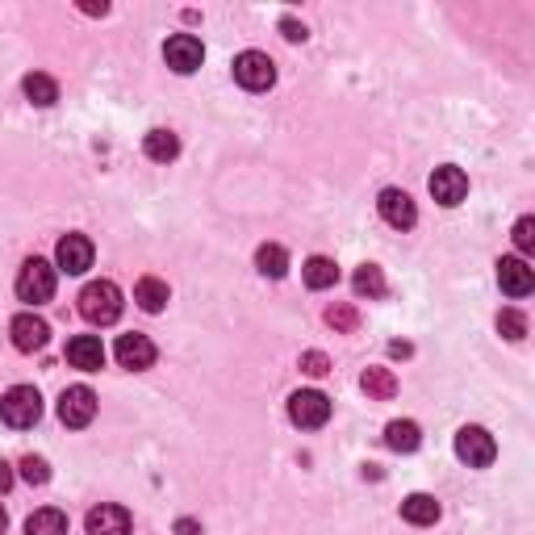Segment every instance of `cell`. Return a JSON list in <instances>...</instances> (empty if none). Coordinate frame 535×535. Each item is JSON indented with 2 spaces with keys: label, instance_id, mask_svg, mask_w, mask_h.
Returning <instances> with one entry per match:
<instances>
[{
  "label": "cell",
  "instance_id": "6da1fadb",
  "mask_svg": "<svg viewBox=\"0 0 535 535\" xmlns=\"http://www.w3.org/2000/svg\"><path fill=\"white\" fill-rule=\"evenodd\" d=\"M80 314L84 322H92V327H109V322L122 318V289L113 281H92L84 285L80 293Z\"/></svg>",
  "mask_w": 535,
  "mask_h": 535
},
{
  "label": "cell",
  "instance_id": "7a4b0ae2",
  "mask_svg": "<svg viewBox=\"0 0 535 535\" xmlns=\"http://www.w3.org/2000/svg\"><path fill=\"white\" fill-rule=\"evenodd\" d=\"M42 418V398L34 385H13L5 398H0V423L13 431H26Z\"/></svg>",
  "mask_w": 535,
  "mask_h": 535
},
{
  "label": "cell",
  "instance_id": "3957f363",
  "mask_svg": "<svg viewBox=\"0 0 535 535\" xmlns=\"http://www.w3.org/2000/svg\"><path fill=\"white\" fill-rule=\"evenodd\" d=\"M289 418H293V427H301V431L327 427L331 423V398L327 393H318V389H297L289 398Z\"/></svg>",
  "mask_w": 535,
  "mask_h": 535
},
{
  "label": "cell",
  "instance_id": "277c9868",
  "mask_svg": "<svg viewBox=\"0 0 535 535\" xmlns=\"http://www.w3.org/2000/svg\"><path fill=\"white\" fill-rule=\"evenodd\" d=\"M17 297L21 301H30V306H42V301H51L55 297V268L46 264V260H26L17 272Z\"/></svg>",
  "mask_w": 535,
  "mask_h": 535
},
{
  "label": "cell",
  "instance_id": "5b68a950",
  "mask_svg": "<svg viewBox=\"0 0 535 535\" xmlns=\"http://www.w3.org/2000/svg\"><path fill=\"white\" fill-rule=\"evenodd\" d=\"M456 456L469 464V469H485V464H494L498 444H494V435L485 427H460L456 431Z\"/></svg>",
  "mask_w": 535,
  "mask_h": 535
},
{
  "label": "cell",
  "instance_id": "8992f818",
  "mask_svg": "<svg viewBox=\"0 0 535 535\" xmlns=\"http://www.w3.org/2000/svg\"><path fill=\"white\" fill-rule=\"evenodd\" d=\"M235 80L247 88V92H268L276 84V63L264 55V51H243L235 59Z\"/></svg>",
  "mask_w": 535,
  "mask_h": 535
},
{
  "label": "cell",
  "instance_id": "52a82bcc",
  "mask_svg": "<svg viewBox=\"0 0 535 535\" xmlns=\"http://www.w3.org/2000/svg\"><path fill=\"white\" fill-rule=\"evenodd\" d=\"M92 418H97V393H92L88 385L63 389V398H59V423L63 427H88Z\"/></svg>",
  "mask_w": 535,
  "mask_h": 535
},
{
  "label": "cell",
  "instance_id": "ba28073f",
  "mask_svg": "<svg viewBox=\"0 0 535 535\" xmlns=\"http://www.w3.org/2000/svg\"><path fill=\"white\" fill-rule=\"evenodd\" d=\"M164 59H168V67L176 76H193L201 67V59H205V46L193 34H172L168 46H164Z\"/></svg>",
  "mask_w": 535,
  "mask_h": 535
},
{
  "label": "cell",
  "instance_id": "9c48e42d",
  "mask_svg": "<svg viewBox=\"0 0 535 535\" xmlns=\"http://www.w3.org/2000/svg\"><path fill=\"white\" fill-rule=\"evenodd\" d=\"M84 527H88V535H130L134 519H130V510H126V506L101 502V506H92V510H88Z\"/></svg>",
  "mask_w": 535,
  "mask_h": 535
},
{
  "label": "cell",
  "instance_id": "30bf717a",
  "mask_svg": "<svg viewBox=\"0 0 535 535\" xmlns=\"http://www.w3.org/2000/svg\"><path fill=\"white\" fill-rule=\"evenodd\" d=\"M92 239L88 235H63L59 239V247H55V264L67 272V276H80V272H88L92 268Z\"/></svg>",
  "mask_w": 535,
  "mask_h": 535
},
{
  "label": "cell",
  "instance_id": "8fae6325",
  "mask_svg": "<svg viewBox=\"0 0 535 535\" xmlns=\"http://www.w3.org/2000/svg\"><path fill=\"white\" fill-rule=\"evenodd\" d=\"M9 335H13V347L17 352H42L46 347V339H51V327L38 318V314H17L13 322H9Z\"/></svg>",
  "mask_w": 535,
  "mask_h": 535
},
{
  "label": "cell",
  "instance_id": "7c38bea8",
  "mask_svg": "<svg viewBox=\"0 0 535 535\" xmlns=\"http://www.w3.org/2000/svg\"><path fill=\"white\" fill-rule=\"evenodd\" d=\"M431 197L439 201V205H460L464 197H469V176H464L460 168H452V164H444V168H435L431 172Z\"/></svg>",
  "mask_w": 535,
  "mask_h": 535
},
{
  "label": "cell",
  "instance_id": "4fadbf2b",
  "mask_svg": "<svg viewBox=\"0 0 535 535\" xmlns=\"http://www.w3.org/2000/svg\"><path fill=\"white\" fill-rule=\"evenodd\" d=\"M113 356H118V364L122 368H130V372H143V368H151L155 364V343L147 339V335H122L118 339V347H113Z\"/></svg>",
  "mask_w": 535,
  "mask_h": 535
},
{
  "label": "cell",
  "instance_id": "5bb4252c",
  "mask_svg": "<svg viewBox=\"0 0 535 535\" xmlns=\"http://www.w3.org/2000/svg\"><path fill=\"white\" fill-rule=\"evenodd\" d=\"M377 209H381V218H385L393 230H410V226L418 222V209H414L410 193H402V189H385L381 201H377Z\"/></svg>",
  "mask_w": 535,
  "mask_h": 535
},
{
  "label": "cell",
  "instance_id": "9a60e30c",
  "mask_svg": "<svg viewBox=\"0 0 535 535\" xmlns=\"http://www.w3.org/2000/svg\"><path fill=\"white\" fill-rule=\"evenodd\" d=\"M498 285L510 297H527L535 289V272L527 268V260H519V255H506V260H498Z\"/></svg>",
  "mask_w": 535,
  "mask_h": 535
},
{
  "label": "cell",
  "instance_id": "2e32d148",
  "mask_svg": "<svg viewBox=\"0 0 535 535\" xmlns=\"http://www.w3.org/2000/svg\"><path fill=\"white\" fill-rule=\"evenodd\" d=\"M67 360H72V368L101 372L105 368V343L97 335H76L72 343H67Z\"/></svg>",
  "mask_w": 535,
  "mask_h": 535
},
{
  "label": "cell",
  "instance_id": "e0dca14e",
  "mask_svg": "<svg viewBox=\"0 0 535 535\" xmlns=\"http://www.w3.org/2000/svg\"><path fill=\"white\" fill-rule=\"evenodd\" d=\"M301 276H306V285H310L314 293L339 285V268H335V260H327V255H310L306 268H301Z\"/></svg>",
  "mask_w": 535,
  "mask_h": 535
},
{
  "label": "cell",
  "instance_id": "ac0fdd59",
  "mask_svg": "<svg viewBox=\"0 0 535 535\" xmlns=\"http://www.w3.org/2000/svg\"><path fill=\"white\" fill-rule=\"evenodd\" d=\"M402 519L414 527H431V523H439V502L431 494H410V498H402Z\"/></svg>",
  "mask_w": 535,
  "mask_h": 535
},
{
  "label": "cell",
  "instance_id": "d6986e66",
  "mask_svg": "<svg viewBox=\"0 0 535 535\" xmlns=\"http://www.w3.org/2000/svg\"><path fill=\"white\" fill-rule=\"evenodd\" d=\"M385 444L393 452H418V444H423V431H418V423H410V418H393V423L385 427Z\"/></svg>",
  "mask_w": 535,
  "mask_h": 535
},
{
  "label": "cell",
  "instance_id": "ffe728a7",
  "mask_svg": "<svg viewBox=\"0 0 535 535\" xmlns=\"http://www.w3.org/2000/svg\"><path fill=\"white\" fill-rule=\"evenodd\" d=\"M168 297H172V293H168V285L159 281V276H143V281L134 285V301H138V306H143L147 314H159V310H164Z\"/></svg>",
  "mask_w": 535,
  "mask_h": 535
},
{
  "label": "cell",
  "instance_id": "44dd1931",
  "mask_svg": "<svg viewBox=\"0 0 535 535\" xmlns=\"http://www.w3.org/2000/svg\"><path fill=\"white\" fill-rule=\"evenodd\" d=\"M143 151H147V159H155V164H172V159L180 155V138L172 130H151L143 138Z\"/></svg>",
  "mask_w": 535,
  "mask_h": 535
},
{
  "label": "cell",
  "instance_id": "7402d4cb",
  "mask_svg": "<svg viewBox=\"0 0 535 535\" xmlns=\"http://www.w3.org/2000/svg\"><path fill=\"white\" fill-rule=\"evenodd\" d=\"M26 535H67V515L55 506H42L26 519Z\"/></svg>",
  "mask_w": 535,
  "mask_h": 535
},
{
  "label": "cell",
  "instance_id": "603a6c76",
  "mask_svg": "<svg viewBox=\"0 0 535 535\" xmlns=\"http://www.w3.org/2000/svg\"><path fill=\"white\" fill-rule=\"evenodd\" d=\"M255 268H260L264 276H272V281H281V276L289 272V251L281 243H264L260 251H255Z\"/></svg>",
  "mask_w": 535,
  "mask_h": 535
},
{
  "label": "cell",
  "instance_id": "cb8c5ba5",
  "mask_svg": "<svg viewBox=\"0 0 535 535\" xmlns=\"http://www.w3.org/2000/svg\"><path fill=\"white\" fill-rule=\"evenodd\" d=\"M21 88H26L30 105H38V109H51V105L59 101V84H55L51 76H42V72H30Z\"/></svg>",
  "mask_w": 535,
  "mask_h": 535
},
{
  "label": "cell",
  "instance_id": "d4e9b609",
  "mask_svg": "<svg viewBox=\"0 0 535 535\" xmlns=\"http://www.w3.org/2000/svg\"><path fill=\"white\" fill-rule=\"evenodd\" d=\"M352 289H356V297H368V301L385 297V272L377 264H360L352 276Z\"/></svg>",
  "mask_w": 535,
  "mask_h": 535
},
{
  "label": "cell",
  "instance_id": "484cf974",
  "mask_svg": "<svg viewBox=\"0 0 535 535\" xmlns=\"http://www.w3.org/2000/svg\"><path fill=\"white\" fill-rule=\"evenodd\" d=\"M360 385H364L368 398H381V402H389L393 393H398V377H393L389 368H368L360 377Z\"/></svg>",
  "mask_w": 535,
  "mask_h": 535
},
{
  "label": "cell",
  "instance_id": "4316f807",
  "mask_svg": "<svg viewBox=\"0 0 535 535\" xmlns=\"http://www.w3.org/2000/svg\"><path fill=\"white\" fill-rule=\"evenodd\" d=\"M498 331H502L506 339H523V335H527V318H523L519 310H502V314H498Z\"/></svg>",
  "mask_w": 535,
  "mask_h": 535
},
{
  "label": "cell",
  "instance_id": "83f0119b",
  "mask_svg": "<svg viewBox=\"0 0 535 535\" xmlns=\"http://www.w3.org/2000/svg\"><path fill=\"white\" fill-rule=\"evenodd\" d=\"M21 477H26L30 485H46V481H51V469H46L42 456H26V460H21Z\"/></svg>",
  "mask_w": 535,
  "mask_h": 535
},
{
  "label": "cell",
  "instance_id": "f1b7e54d",
  "mask_svg": "<svg viewBox=\"0 0 535 535\" xmlns=\"http://www.w3.org/2000/svg\"><path fill=\"white\" fill-rule=\"evenodd\" d=\"M515 247H519L523 255L535 251V218H519V222H515Z\"/></svg>",
  "mask_w": 535,
  "mask_h": 535
},
{
  "label": "cell",
  "instance_id": "f546056e",
  "mask_svg": "<svg viewBox=\"0 0 535 535\" xmlns=\"http://www.w3.org/2000/svg\"><path fill=\"white\" fill-rule=\"evenodd\" d=\"M301 368H306V372H310V377H322V372H327V368H331V360H327V356H322V352H306V356H301Z\"/></svg>",
  "mask_w": 535,
  "mask_h": 535
},
{
  "label": "cell",
  "instance_id": "4dcf8cb0",
  "mask_svg": "<svg viewBox=\"0 0 535 535\" xmlns=\"http://www.w3.org/2000/svg\"><path fill=\"white\" fill-rule=\"evenodd\" d=\"M281 30H285L289 42H306V26H301L297 17H281Z\"/></svg>",
  "mask_w": 535,
  "mask_h": 535
},
{
  "label": "cell",
  "instance_id": "1f68e13d",
  "mask_svg": "<svg viewBox=\"0 0 535 535\" xmlns=\"http://www.w3.org/2000/svg\"><path fill=\"white\" fill-rule=\"evenodd\" d=\"M327 322H331V327L352 331V327H356V314H352V310H331V314H327Z\"/></svg>",
  "mask_w": 535,
  "mask_h": 535
},
{
  "label": "cell",
  "instance_id": "d6a6232c",
  "mask_svg": "<svg viewBox=\"0 0 535 535\" xmlns=\"http://www.w3.org/2000/svg\"><path fill=\"white\" fill-rule=\"evenodd\" d=\"M9 490H13V469L0 460V494H9Z\"/></svg>",
  "mask_w": 535,
  "mask_h": 535
},
{
  "label": "cell",
  "instance_id": "836d02e7",
  "mask_svg": "<svg viewBox=\"0 0 535 535\" xmlns=\"http://www.w3.org/2000/svg\"><path fill=\"white\" fill-rule=\"evenodd\" d=\"M176 535H201V523L197 519H180L176 523Z\"/></svg>",
  "mask_w": 535,
  "mask_h": 535
},
{
  "label": "cell",
  "instance_id": "e575fe53",
  "mask_svg": "<svg viewBox=\"0 0 535 535\" xmlns=\"http://www.w3.org/2000/svg\"><path fill=\"white\" fill-rule=\"evenodd\" d=\"M5 527H9V519H5V510H0V535H5Z\"/></svg>",
  "mask_w": 535,
  "mask_h": 535
}]
</instances>
